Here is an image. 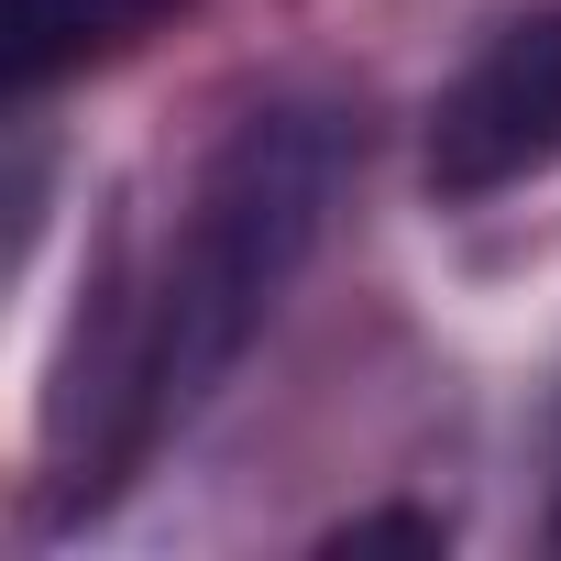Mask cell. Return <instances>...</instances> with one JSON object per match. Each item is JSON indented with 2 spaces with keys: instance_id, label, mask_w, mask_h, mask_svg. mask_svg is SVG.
Returning a JSON list of instances; mask_svg holds the SVG:
<instances>
[{
  "instance_id": "2",
  "label": "cell",
  "mask_w": 561,
  "mask_h": 561,
  "mask_svg": "<svg viewBox=\"0 0 561 561\" xmlns=\"http://www.w3.org/2000/svg\"><path fill=\"white\" fill-rule=\"evenodd\" d=\"M561 165V0L506 23L430 111V198L473 209Z\"/></svg>"
},
{
  "instance_id": "1",
  "label": "cell",
  "mask_w": 561,
  "mask_h": 561,
  "mask_svg": "<svg viewBox=\"0 0 561 561\" xmlns=\"http://www.w3.org/2000/svg\"><path fill=\"white\" fill-rule=\"evenodd\" d=\"M342 176H353V122L331 100H275L209 154V176H198V198L176 220V253H165L154 298H144L133 364H122V419L100 440V495L231 386V364L253 353L275 298L320 253Z\"/></svg>"
},
{
  "instance_id": "3",
  "label": "cell",
  "mask_w": 561,
  "mask_h": 561,
  "mask_svg": "<svg viewBox=\"0 0 561 561\" xmlns=\"http://www.w3.org/2000/svg\"><path fill=\"white\" fill-rule=\"evenodd\" d=\"M165 12H176V0H12V45H0V56H12V89L34 100L67 67H100V56L144 45Z\"/></svg>"
}]
</instances>
